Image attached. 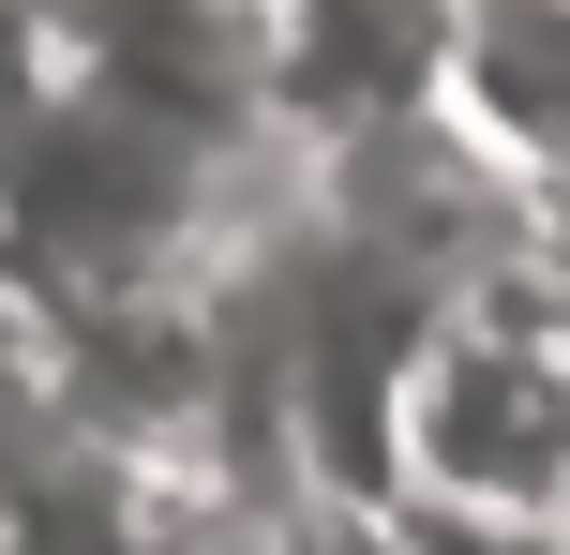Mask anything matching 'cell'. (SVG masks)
Segmentation results:
<instances>
[{
  "label": "cell",
  "instance_id": "6da1fadb",
  "mask_svg": "<svg viewBox=\"0 0 570 555\" xmlns=\"http://www.w3.org/2000/svg\"><path fill=\"white\" fill-rule=\"evenodd\" d=\"M391 480L495 526L570 511V316L541 300H451L391 360Z\"/></svg>",
  "mask_w": 570,
  "mask_h": 555
},
{
  "label": "cell",
  "instance_id": "7a4b0ae2",
  "mask_svg": "<svg viewBox=\"0 0 570 555\" xmlns=\"http://www.w3.org/2000/svg\"><path fill=\"white\" fill-rule=\"evenodd\" d=\"M30 16H46V106L166 120L210 150L271 136V0H30Z\"/></svg>",
  "mask_w": 570,
  "mask_h": 555
},
{
  "label": "cell",
  "instance_id": "3957f363",
  "mask_svg": "<svg viewBox=\"0 0 570 555\" xmlns=\"http://www.w3.org/2000/svg\"><path fill=\"white\" fill-rule=\"evenodd\" d=\"M465 0H271V136H405L451 90Z\"/></svg>",
  "mask_w": 570,
  "mask_h": 555
},
{
  "label": "cell",
  "instance_id": "277c9868",
  "mask_svg": "<svg viewBox=\"0 0 570 555\" xmlns=\"http://www.w3.org/2000/svg\"><path fill=\"white\" fill-rule=\"evenodd\" d=\"M451 90L525 150H570V0H465Z\"/></svg>",
  "mask_w": 570,
  "mask_h": 555
}]
</instances>
